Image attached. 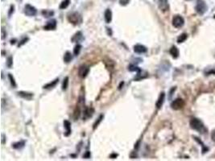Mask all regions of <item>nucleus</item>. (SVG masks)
I'll return each mask as SVG.
<instances>
[{
    "label": "nucleus",
    "mask_w": 215,
    "mask_h": 161,
    "mask_svg": "<svg viewBox=\"0 0 215 161\" xmlns=\"http://www.w3.org/2000/svg\"><path fill=\"white\" fill-rule=\"evenodd\" d=\"M18 1H19V2H21V1H22V0H18Z\"/></svg>",
    "instance_id": "a19ab883"
},
{
    "label": "nucleus",
    "mask_w": 215,
    "mask_h": 161,
    "mask_svg": "<svg viewBox=\"0 0 215 161\" xmlns=\"http://www.w3.org/2000/svg\"><path fill=\"white\" fill-rule=\"evenodd\" d=\"M24 145H25V142L24 141H20V142L12 144V148H15V149H20V148H23Z\"/></svg>",
    "instance_id": "412c9836"
},
{
    "label": "nucleus",
    "mask_w": 215,
    "mask_h": 161,
    "mask_svg": "<svg viewBox=\"0 0 215 161\" xmlns=\"http://www.w3.org/2000/svg\"><path fill=\"white\" fill-rule=\"evenodd\" d=\"M117 156H118V155L115 154V153H114V154H111V155H110V158H111V159H114V158H116Z\"/></svg>",
    "instance_id": "e433bc0d"
},
{
    "label": "nucleus",
    "mask_w": 215,
    "mask_h": 161,
    "mask_svg": "<svg viewBox=\"0 0 215 161\" xmlns=\"http://www.w3.org/2000/svg\"><path fill=\"white\" fill-rule=\"evenodd\" d=\"M210 73H214V74L215 70H211L210 72H208V73H207V74H210Z\"/></svg>",
    "instance_id": "58836bf2"
},
{
    "label": "nucleus",
    "mask_w": 215,
    "mask_h": 161,
    "mask_svg": "<svg viewBox=\"0 0 215 161\" xmlns=\"http://www.w3.org/2000/svg\"><path fill=\"white\" fill-rule=\"evenodd\" d=\"M56 27H57V20L56 19H51L44 27V29L47 30V31H49V30L56 29Z\"/></svg>",
    "instance_id": "6e6552de"
},
{
    "label": "nucleus",
    "mask_w": 215,
    "mask_h": 161,
    "mask_svg": "<svg viewBox=\"0 0 215 161\" xmlns=\"http://www.w3.org/2000/svg\"><path fill=\"white\" fill-rule=\"evenodd\" d=\"M148 74L147 72L143 71V70H141L139 73H137V75L136 77H134V80H143L144 78H146V77H148Z\"/></svg>",
    "instance_id": "ddd939ff"
},
{
    "label": "nucleus",
    "mask_w": 215,
    "mask_h": 161,
    "mask_svg": "<svg viewBox=\"0 0 215 161\" xmlns=\"http://www.w3.org/2000/svg\"><path fill=\"white\" fill-rule=\"evenodd\" d=\"M64 126L65 128V136H69V134H71V123L69 122L68 120L64 121Z\"/></svg>",
    "instance_id": "4468645a"
},
{
    "label": "nucleus",
    "mask_w": 215,
    "mask_h": 161,
    "mask_svg": "<svg viewBox=\"0 0 215 161\" xmlns=\"http://www.w3.org/2000/svg\"><path fill=\"white\" fill-rule=\"evenodd\" d=\"M164 99H165V94L164 92H162L161 94H160L159 98H158L156 103V106L157 109H160L161 108L163 104H164Z\"/></svg>",
    "instance_id": "9d476101"
},
{
    "label": "nucleus",
    "mask_w": 215,
    "mask_h": 161,
    "mask_svg": "<svg viewBox=\"0 0 215 161\" xmlns=\"http://www.w3.org/2000/svg\"><path fill=\"white\" fill-rule=\"evenodd\" d=\"M129 1H130V0H120L119 3H120V4L122 5V6H125V5H126L127 3H129Z\"/></svg>",
    "instance_id": "72a5a7b5"
},
{
    "label": "nucleus",
    "mask_w": 215,
    "mask_h": 161,
    "mask_svg": "<svg viewBox=\"0 0 215 161\" xmlns=\"http://www.w3.org/2000/svg\"><path fill=\"white\" fill-rule=\"evenodd\" d=\"M42 14L45 15V17H50L52 15H53L54 12L52 11H49V10H45L42 11Z\"/></svg>",
    "instance_id": "cd10ccee"
},
{
    "label": "nucleus",
    "mask_w": 215,
    "mask_h": 161,
    "mask_svg": "<svg viewBox=\"0 0 215 161\" xmlns=\"http://www.w3.org/2000/svg\"><path fill=\"white\" fill-rule=\"evenodd\" d=\"M80 114H81V112H80V109L79 108H76V110H75V111H74V118H75V120H77L79 116H80Z\"/></svg>",
    "instance_id": "7c9ffc66"
},
{
    "label": "nucleus",
    "mask_w": 215,
    "mask_h": 161,
    "mask_svg": "<svg viewBox=\"0 0 215 161\" xmlns=\"http://www.w3.org/2000/svg\"><path fill=\"white\" fill-rule=\"evenodd\" d=\"M159 7L160 8L165 11L167 10L168 9V1L167 0H160V3H159Z\"/></svg>",
    "instance_id": "dca6fc26"
},
{
    "label": "nucleus",
    "mask_w": 215,
    "mask_h": 161,
    "mask_svg": "<svg viewBox=\"0 0 215 161\" xmlns=\"http://www.w3.org/2000/svg\"><path fill=\"white\" fill-rule=\"evenodd\" d=\"M194 139H196V140H197L198 143H201V146H202V148H203V150H202V152H203V153H206V152H207L208 150H209V149H208V148H206V147H205V145L203 144V143H202V141H201L200 139H198V138H197V137H194Z\"/></svg>",
    "instance_id": "c756f323"
},
{
    "label": "nucleus",
    "mask_w": 215,
    "mask_h": 161,
    "mask_svg": "<svg viewBox=\"0 0 215 161\" xmlns=\"http://www.w3.org/2000/svg\"><path fill=\"white\" fill-rule=\"evenodd\" d=\"M184 106V101H183V99L181 98H176L172 102V104H171V107H172V109L176 110H180L181 108H183Z\"/></svg>",
    "instance_id": "39448f33"
},
{
    "label": "nucleus",
    "mask_w": 215,
    "mask_h": 161,
    "mask_svg": "<svg viewBox=\"0 0 215 161\" xmlns=\"http://www.w3.org/2000/svg\"><path fill=\"white\" fill-rule=\"evenodd\" d=\"M27 40H28V38H27H27H24V39L21 40V42H20V43L19 44L18 47H20V46H22L23 45H24V44H25V43L27 42Z\"/></svg>",
    "instance_id": "473e14b6"
},
{
    "label": "nucleus",
    "mask_w": 215,
    "mask_h": 161,
    "mask_svg": "<svg viewBox=\"0 0 215 161\" xmlns=\"http://www.w3.org/2000/svg\"><path fill=\"white\" fill-rule=\"evenodd\" d=\"M72 59H73L72 54L69 52H66L64 56V61L65 63H69L72 61Z\"/></svg>",
    "instance_id": "6ab92c4d"
},
{
    "label": "nucleus",
    "mask_w": 215,
    "mask_h": 161,
    "mask_svg": "<svg viewBox=\"0 0 215 161\" xmlns=\"http://www.w3.org/2000/svg\"><path fill=\"white\" fill-rule=\"evenodd\" d=\"M90 153L89 152H86V154H85V155H84V157H85V158H86V159H87V158H90Z\"/></svg>",
    "instance_id": "c9c22d12"
},
{
    "label": "nucleus",
    "mask_w": 215,
    "mask_h": 161,
    "mask_svg": "<svg viewBox=\"0 0 215 161\" xmlns=\"http://www.w3.org/2000/svg\"><path fill=\"white\" fill-rule=\"evenodd\" d=\"M196 11L199 15H204L207 11V5L206 2L203 0H197V3H196Z\"/></svg>",
    "instance_id": "f03ea898"
},
{
    "label": "nucleus",
    "mask_w": 215,
    "mask_h": 161,
    "mask_svg": "<svg viewBox=\"0 0 215 161\" xmlns=\"http://www.w3.org/2000/svg\"><path fill=\"white\" fill-rule=\"evenodd\" d=\"M70 0H63L61 3L60 5V9H65L69 6Z\"/></svg>",
    "instance_id": "4be33fe9"
},
{
    "label": "nucleus",
    "mask_w": 215,
    "mask_h": 161,
    "mask_svg": "<svg viewBox=\"0 0 215 161\" xmlns=\"http://www.w3.org/2000/svg\"><path fill=\"white\" fill-rule=\"evenodd\" d=\"M103 118H104V116H103V114H101L100 116L99 117V118L97 119V120L95 121V122L94 123V125H93V129L94 130H95L98 126H99V125L100 124V122L103 121Z\"/></svg>",
    "instance_id": "5701e85b"
},
{
    "label": "nucleus",
    "mask_w": 215,
    "mask_h": 161,
    "mask_svg": "<svg viewBox=\"0 0 215 161\" xmlns=\"http://www.w3.org/2000/svg\"><path fill=\"white\" fill-rule=\"evenodd\" d=\"M81 45H77L74 47V49H73V53H74V55H76V56H77L78 54L80 53V52H81Z\"/></svg>",
    "instance_id": "bb28decb"
},
{
    "label": "nucleus",
    "mask_w": 215,
    "mask_h": 161,
    "mask_svg": "<svg viewBox=\"0 0 215 161\" xmlns=\"http://www.w3.org/2000/svg\"><path fill=\"white\" fill-rule=\"evenodd\" d=\"M187 39V34H185V33H183V34H181L180 36L177 38V42L180 44V43H183L184 41H185Z\"/></svg>",
    "instance_id": "a878e982"
},
{
    "label": "nucleus",
    "mask_w": 215,
    "mask_h": 161,
    "mask_svg": "<svg viewBox=\"0 0 215 161\" xmlns=\"http://www.w3.org/2000/svg\"><path fill=\"white\" fill-rule=\"evenodd\" d=\"M89 71H90V68L88 66H85V65H81V67L79 68V70H78V75L84 78L85 77L88 75L89 73Z\"/></svg>",
    "instance_id": "0eeeda50"
},
{
    "label": "nucleus",
    "mask_w": 215,
    "mask_h": 161,
    "mask_svg": "<svg viewBox=\"0 0 215 161\" xmlns=\"http://www.w3.org/2000/svg\"><path fill=\"white\" fill-rule=\"evenodd\" d=\"M128 70L130 72H137V73H139L140 72L142 69H140V68L137 67L136 65H130V66L128 67Z\"/></svg>",
    "instance_id": "b1692460"
},
{
    "label": "nucleus",
    "mask_w": 215,
    "mask_h": 161,
    "mask_svg": "<svg viewBox=\"0 0 215 161\" xmlns=\"http://www.w3.org/2000/svg\"><path fill=\"white\" fill-rule=\"evenodd\" d=\"M169 52H170V54L173 58H177L179 57V50L176 46H172Z\"/></svg>",
    "instance_id": "f3484780"
},
{
    "label": "nucleus",
    "mask_w": 215,
    "mask_h": 161,
    "mask_svg": "<svg viewBox=\"0 0 215 161\" xmlns=\"http://www.w3.org/2000/svg\"><path fill=\"white\" fill-rule=\"evenodd\" d=\"M68 86H69V77H65L64 78V80H63L62 90H67Z\"/></svg>",
    "instance_id": "393cba45"
},
{
    "label": "nucleus",
    "mask_w": 215,
    "mask_h": 161,
    "mask_svg": "<svg viewBox=\"0 0 215 161\" xmlns=\"http://www.w3.org/2000/svg\"><path fill=\"white\" fill-rule=\"evenodd\" d=\"M190 126H191V128H193V130H197V131L200 132V133H204V132L206 131V127H205V126L203 124V122L200 119L196 118L191 119V121H190Z\"/></svg>",
    "instance_id": "f257e3e1"
},
{
    "label": "nucleus",
    "mask_w": 215,
    "mask_h": 161,
    "mask_svg": "<svg viewBox=\"0 0 215 161\" xmlns=\"http://www.w3.org/2000/svg\"><path fill=\"white\" fill-rule=\"evenodd\" d=\"M68 19H69V22H71L72 23H73L74 25H77V24H78L79 23L81 22V16H80V15L78 13H77V12H74V13H72L71 15H69V17H68Z\"/></svg>",
    "instance_id": "423d86ee"
},
{
    "label": "nucleus",
    "mask_w": 215,
    "mask_h": 161,
    "mask_svg": "<svg viewBox=\"0 0 215 161\" xmlns=\"http://www.w3.org/2000/svg\"><path fill=\"white\" fill-rule=\"evenodd\" d=\"M24 13L27 16H35L37 14V10L35 7L31 6L30 4L25 5L24 7Z\"/></svg>",
    "instance_id": "7ed1b4c3"
},
{
    "label": "nucleus",
    "mask_w": 215,
    "mask_h": 161,
    "mask_svg": "<svg viewBox=\"0 0 215 161\" xmlns=\"http://www.w3.org/2000/svg\"><path fill=\"white\" fill-rule=\"evenodd\" d=\"M184 23V19L180 15H175L172 19V25L176 28L183 27Z\"/></svg>",
    "instance_id": "20e7f679"
},
{
    "label": "nucleus",
    "mask_w": 215,
    "mask_h": 161,
    "mask_svg": "<svg viewBox=\"0 0 215 161\" xmlns=\"http://www.w3.org/2000/svg\"><path fill=\"white\" fill-rule=\"evenodd\" d=\"M10 10H11V11H10L9 15H11V12H12V11H13V12H14V6H11V9H10Z\"/></svg>",
    "instance_id": "4c0bfd02"
},
{
    "label": "nucleus",
    "mask_w": 215,
    "mask_h": 161,
    "mask_svg": "<svg viewBox=\"0 0 215 161\" xmlns=\"http://www.w3.org/2000/svg\"><path fill=\"white\" fill-rule=\"evenodd\" d=\"M19 96H20L23 98L27 99V100H31L33 98V94L32 93H27V92H23V91H19L17 93Z\"/></svg>",
    "instance_id": "f8f14e48"
},
{
    "label": "nucleus",
    "mask_w": 215,
    "mask_h": 161,
    "mask_svg": "<svg viewBox=\"0 0 215 161\" xmlns=\"http://www.w3.org/2000/svg\"><path fill=\"white\" fill-rule=\"evenodd\" d=\"M82 33L81 32H77L75 34V36H73V38H72V40L73 41V42H78V41H80L81 40H82Z\"/></svg>",
    "instance_id": "aec40b11"
},
{
    "label": "nucleus",
    "mask_w": 215,
    "mask_h": 161,
    "mask_svg": "<svg viewBox=\"0 0 215 161\" xmlns=\"http://www.w3.org/2000/svg\"><path fill=\"white\" fill-rule=\"evenodd\" d=\"M59 82V78H57L56 80H53V81H51L49 83H48L47 85H45L43 88L44 89H50V88H53L54 86H56L57 84Z\"/></svg>",
    "instance_id": "a211bd4d"
},
{
    "label": "nucleus",
    "mask_w": 215,
    "mask_h": 161,
    "mask_svg": "<svg viewBox=\"0 0 215 161\" xmlns=\"http://www.w3.org/2000/svg\"><path fill=\"white\" fill-rule=\"evenodd\" d=\"M211 138L213 139V141L215 142V130L212 132V134H211Z\"/></svg>",
    "instance_id": "f704fd0d"
},
{
    "label": "nucleus",
    "mask_w": 215,
    "mask_h": 161,
    "mask_svg": "<svg viewBox=\"0 0 215 161\" xmlns=\"http://www.w3.org/2000/svg\"><path fill=\"white\" fill-rule=\"evenodd\" d=\"M147 51H148V49L143 45H134V53H147Z\"/></svg>",
    "instance_id": "1a4fd4ad"
},
{
    "label": "nucleus",
    "mask_w": 215,
    "mask_h": 161,
    "mask_svg": "<svg viewBox=\"0 0 215 161\" xmlns=\"http://www.w3.org/2000/svg\"><path fill=\"white\" fill-rule=\"evenodd\" d=\"M12 64H13V61H12V57H8L7 59V67L11 68L12 66Z\"/></svg>",
    "instance_id": "2f4dec72"
},
{
    "label": "nucleus",
    "mask_w": 215,
    "mask_h": 161,
    "mask_svg": "<svg viewBox=\"0 0 215 161\" xmlns=\"http://www.w3.org/2000/svg\"><path fill=\"white\" fill-rule=\"evenodd\" d=\"M94 110L93 108H86L85 110V111H84V117H83V118H89L90 117L93 116V114H94Z\"/></svg>",
    "instance_id": "2eb2a0df"
},
{
    "label": "nucleus",
    "mask_w": 215,
    "mask_h": 161,
    "mask_svg": "<svg viewBox=\"0 0 215 161\" xmlns=\"http://www.w3.org/2000/svg\"><path fill=\"white\" fill-rule=\"evenodd\" d=\"M8 77H9V80H10V82H11V85L13 86V87H16V82H15V78H14V77L11 74V73H9L8 74Z\"/></svg>",
    "instance_id": "c85d7f7f"
},
{
    "label": "nucleus",
    "mask_w": 215,
    "mask_h": 161,
    "mask_svg": "<svg viewBox=\"0 0 215 161\" xmlns=\"http://www.w3.org/2000/svg\"><path fill=\"white\" fill-rule=\"evenodd\" d=\"M104 18L107 23H110L112 20V11L110 9H107L104 14Z\"/></svg>",
    "instance_id": "9b49d317"
},
{
    "label": "nucleus",
    "mask_w": 215,
    "mask_h": 161,
    "mask_svg": "<svg viewBox=\"0 0 215 161\" xmlns=\"http://www.w3.org/2000/svg\"><path fill=\"white\" fill-rule=\"evenodd\" d=\"M123 84H124V82H121V83H120V85L118 86V89H119V90L122 89V85H123Z\"/></svg>",
    "instance_id": "ea45409f"
}]
</instances>
